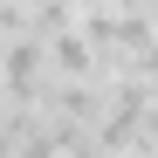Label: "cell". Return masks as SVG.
<instances>
[{
	"mask_svg": "<svg viewBox=\"0 0 158 158\" xmlns=\"http://www.w3.org/2000/svg\"><path fill=\"white\" fill-rule=\"evenodd\" d=\"M21 7H41V0H21Z\"/></svg>",
	"mask_w": 158,
	"mask_h": 158,
	"instance_id": "cell-3",
	"label": "cell"
},
{
	"mask_svg": "<svg viewBox=\"0 0 158 158\" xmlns=\"http://www.w3.org/2000/svg\"><path fill=\"white\" fill-rule=\"evenodd\" d=\"M48 76H62V83H96V76H103V55L89 48L83 28H69V35L48 41Z\"/></svg>",
	"mask_w": 158,
	"mask_h": 158,
	"instance_id": "cell-1",
	"label": "cell"
},
{
	"mask_svg": "<svg viewBox=\"0 0 158 158\" xmlns=\"http://www.w3.org/2000/svg\"><path fill=\"white\" fill-rule=\"evenodd\" d=\"M21 35H28V7H21V0H0V48L21 41Z\"/></svg>",
	"mask_w": 158,
	"mask_h": 158,
	"instance_id": "cell-2",
	"label": "cell"
},
{
	"mask_svg": "<svg viewBox=\"0 0 158 158\" xmlns=\"http://www.w3.org/2000/svg\"><path fill=\"white\" fill-rule=\"evenodd\" d=\"M124 158H144V151H124Z\"/></svg>",
	"mask_w": 158,
	"mask_h": 158,
	"instance_id": "cell-4",
	"label": "cell"
}]
</instances>
